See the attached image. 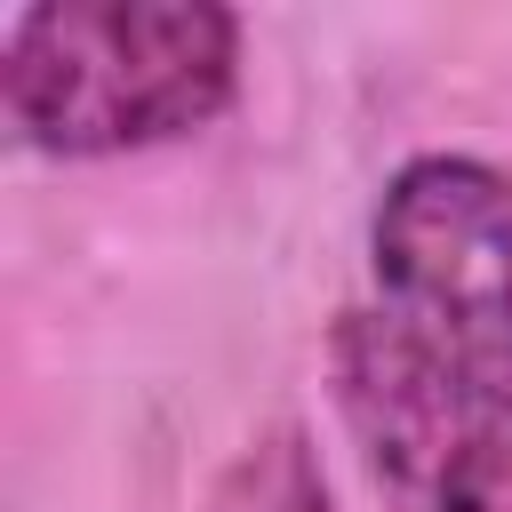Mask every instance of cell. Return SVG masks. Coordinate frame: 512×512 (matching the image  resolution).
<instances>
[{
  "label": "cell",
  "instance_id": "obj_1",
  "mask_svg": "<svg viewBox=\"0 0 512 512\" xmlns=\"http://www.w3.org/2000/svg\"><path fill=\"white\" fill-rule=\"evenodd\" d=\"M240 88V16L216 0H32L0 32L24 144L96 160L208 128Z\"/></svg>",
  "mask_w": 512,
  "mask_h": 512
},
{
  "label": "cell",
  "instance_id": "obj_2",
  "mask_svg": "<svg viewBox=\"0 0 512 512\" xmlns=\"http://www.w3.org/2000/svg\"><path fill=\"white\" fill-rule=\"evenodd\" d=\"M376 312L512 416V168L480 152H416L368 216Z\"/></svg>",
  "mask_w": 512,
  "mask_h": 512
},
{
  "label": "cell",
  "instance_id": "obj_3",
  "mask_svg": "<svg viewBox=\"0 0 512 512\" xmlns=\"http://www.w3.org/2000/svg\"><path fill=\"white\" fill-rule=\"evenodd\" d=\"M328 376L384 512H512V416L440 368L400 320L344 312Z\"/></svg>",
  "mask_w": 512,
  "mask_h": 512
},
{
  "label": "cell",
  "instance_id": "obj_4",
  "mask_svg": "<svg viewBox=\"0 0 512 512\" xmlns=\"http://www.w3.org/2000/svg\"><path fill=\"white\" fill-rule=\"evenodd\" d=\"M208 512H336V496H328V480H320V456H312L304 424L256 432V440L224 464Z\"/></svg>",
  "mask_w": 512,
  "mask_h": 512
}]
</instances>
